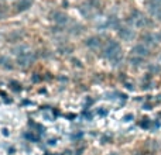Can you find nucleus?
Masks as SVG:
<instances>
[{"instance_id": "obj_1", "label": "nucleus", "mask_w": 161, "mask_h": 155, "mask_svg": "<svg viewBox=\"0 0 161 155\" xmlns=\"http://www.w3.org/2000/svg\"><path fill=\"white\" fill-rule=\"evenodd\" d=\"M103 55H105L107 59L110 61L113 65H117L120 61L123 59V52H122V48L116 41H109L107 45L105 47L103 50Z\"/></svg>"}, {"instance_id": "obj_2", "label": "nucleus", "mask_w": 161, "mask_h": 155, "mask_svg": "<svg viewBox=\"0 0 161 155\" xmlns=\"http://www.w3.org/2000/svg\"><path fill=\"white\" fill-rule=\"evenodd\" d=\"M129 23L136 26V27H147V26H150V20H148L146 16H143L140 11L136 10L129 17Z\"/></svg>"}, {"instance_id": "obj_3", "label": "nucleus", "mask_w": 161, "mask_h": 155, "mask_svg": "<svg viewBox=\"0 0 161 155\" xmlns=\"http://www.w3.org/2000/svg\"><path fill=\"white\" fill-rule=\"evenodd\" d=\"M148 10L158 21H161V0H150L148 2Z\"/></svg>"}, {"instance_id": "obj_4", "label": "nucleus", "mask_w": 161, "mask_h": 155, "mask_svg": "<svg viewBox=\"0 0 161 155\" xmlns=\"http://www.w3.org/2000/svg\"><path fill=\"white\" fill-rule=\"evenodd\" d=\"M132 54H133V56L146 58V56H148V54H150V50H148V47H147V45H144V44H138V45L133 47V50H132Z\"/></svg>"}, {"instance_id": "obj_5", "label": "nucleus", "mask_w": 161, "mask_h": 155, "mask_svg": "<svg viewBox=\"0 0 161 155\" xmlns=\"http://www.w3.org/2000/svg\"><path fill=\"white\" fill-rule=\"evenodd\" d=\"M119 35L122 40H124V41H130V40H133L134 38V31L133 30H130V28H126V27H122L119 28Z\"/></svg>"}, {"instance_id": "obj_6", "label": "nucleus", "mask_w": 161, "mask_h": 155, "mask_svg": "<svg viewBox=\"0 0 161 155\" xmlns=\"http://www.w3.org/2000/svg\"><path fill=\"white\" fill-rule=\"evenodd\" d=\"M52 20H54L57 24H65L68 21V17H67V14L55 11V13H52Z\"/></svg>"}, {"instance_id": "obj_7", "label": "nucleus", "mask_w": 161, "mask_h": 155, "mask_svg": "<svg viewBox=\"0 0 161 155\" xmlns=\"http://www.w3.org/2000/svg\"><path fill=\"white\" fill-rule=\"evenodd\" d=\"M85 44H86V47L95 50V48H99V47H101V40H99L98 37H91V38H88L86 41H85Z\"/></svg>"}, {"instance_id": "obj_8", "label": "nucleus", "mask_w": 161, "mask_h": 155, "mask_svg": "<svg viewBox=\"0 0 161 155\" xmlns=\"http://www.w3.org/2000/svg\"><path fill=\"white\" fill-rule=\"evenodd\" d=\"M143 41H144V45H156V35H151V34H144L143 35Z\"/></svg>"}, {"instance_id": "obj_9", "label": "nucleus", "mask_w": 161, "mask_h": 155, "mask_svg": "<svg viewBox=\"0 0 161 155\" xmlns=\"http://www.w3.org/2000/svg\"><path fill=\"white\" fill-rule=\"evenodd\" d=\"M30 6H31V2H30V0H21L16 7H17V11H24V10H27Z\"/></svg>"}, {"instance_id": "obj_10", "label": "nucleus", "mask_w": 161, "mask_h": 155, "mask_svg": "<svg viewBox=\"0 0 161 155\" xmlns=\"http://www.w3.org/2000/svg\"><path fill=\"white\" fill-rule=\"evenodd\" d=\"M0 65L2 66H5V68H13V65H11V61L7 59L6 56H0Z\"/></svg>"}, {"instance_id": "obj_11", "label": "nucleus", "mask_w": 161, "mask_h": 155, "mask_svg": "<svg viewBox=\"0 0 161 155\" xmlns=\"http://www.w3.org/2000/svg\"><path fill=\"white\" fill-rule=\"evenodd\" d=\"M130 62H132V65H140L143 62V58H140V56H132Z\"/></svg>"}, {"instance_id": "obj_12", "label": "nucleus", "mask_w": 161, "mask_h": 155, "mask_svg": "<svg viewBox=\"0 0 161 155\" xmlns=\"http://www.w3.org/2000/svg\"><path fill=\"white\" fill-rule=\"evenodd\" d=\"M109 26H112V27H119V20L116 17H110V20H109Z\"/></svg>"}, {"instance_id": "obj_13", "label": "nucleus", "mask_w": 161, "mask_h": 155, "mask_svg": "<svg viewBox=\"0 0 161 155\" xmlns=\"http://www.w3.org/2000/svg\"><path fill=\"white\" fill-rule=\"evenodd\" d=\"M148 69H150L151 72H154V73H158V72H160V71H161V68H160V66H158V65H151V66H150V68H148Z\"/></svg>"}, {"instance_id": "obj_14", "label": "nucleus", "mask_w": 161, "mask_h": 155, "mask_svg": "<svg viewBox=\"0 0 161 155\" xmlns=\"http://www.w3.org/2000/svg\"><path fill=\"white\" fill-rule=\"evenodd\" d=\"M6 16V9H5V6H0V20Z\"/></svg>"}, {"instance_id": "obj_15", "label": "nucleus", "mask_w": 161, "mask_h": 155, "mask_svg": "<svg viewBox=\"0 0 161 155\" xmlns=\"http://www.w3.org/2000/svg\"><path fill=\"white\" fill-rule=\"evenodd\" d=\"M156 40H157V41H160V42H161V31H160V32H157V34H156Z\"/></svg>"}, {"instance_id": "obj_16", "label": "nucleus", "mask_w": 161, "mask_h": 155, "mask_svg": "<svg viewBox=\"0 0 161 155\" xmlns=\"http://www.w3.org/2000/svg\"><path fill=\"white\" fill-rule=\"evenodd\" d=\"M112 155H116V154H112Z\"/></svg>"}]
</instances>
